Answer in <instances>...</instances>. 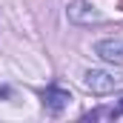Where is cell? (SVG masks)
Segmentation results:
<instances>
[{
	"mask_svg": "<svg viewBox=\"0 0 123 123\" xmlns=\"http://www.w3.org/2000/svg\"><path fill=\"white\" fill-rule=\"evenodd\" d=\"M97 57H103L106 63H115V66H123V40H100L94 46Z\"/></svg>",
	"mask_w": 123,
	"mask_h": 123,
	"instance_id": "cell-3",
	"label": "cell"
},
{
	"mask_svg": "<svg viewBox=\"0 0 123 123\" xmlns=\"http://www.w3.org/2000/svg\"><path fill=\"white\" fill-rule=\"evenodd\" d=\"M109 115H115V117H117V115H123V100H120V103H117V109H112Z\"/></svg>",
	"mask_w": 123,
	"mask_h": 123,
	"instance_id": "cell-5",
	"label": "cell"
},
{
	"mask_svg": "<svg viewBox=\"0 0 123 123\" xmlns=\"http://www.w3.org/2000/svg\"><path fill=\"white\" fill-rule=\"evenodd\" d=\"M69 100H72V94L66 92V89H57V86H49L43 92V106H46L49 115H60L63 109L69 106Z\"/></svg>",
	"mask_w": 123,
	"mask_h": 123,
	"instance_id": "cell-2",
	"label": "cell"
},
{
	"mask_svg": "<svg viewBox=\"0 0 123 123\" xmlns=\"http://www.w3.org/2000/svg\"><path fill=\"white\" fill-rule=\"evenodd\" d=\"M120 83H123V77L112 74V72H103V69H89L83 74V86L92 94H109V92H115Z\"/></svg>",
	"mask_w": 123,
	"mask_h": 123,
	"instance_id": "cell-1",
	"label": "cell"
},
{
	"mask_svg": "<svg viewBox=\"0 0 123 123\" xmlns=\"http://www.w3.org/2000/svg\"><path fill=\"white\" fill-rule=\"evenodd\" d=\"M69 17H72L74 23H100V20H103V14L94 12V9H89L86 3H72V6H69Z\"/></svg>",
	"mask_w": 123,
	"mask_h": 123,
	"instance_id": "cell-4",
	"label": "cell"
}]
</instances>
